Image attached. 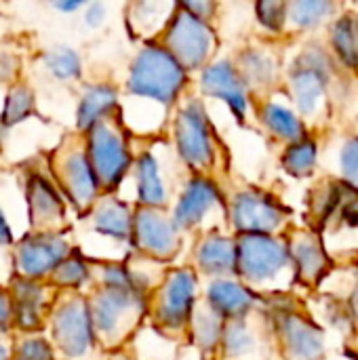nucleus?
<instances>
[{"label": "nucleus", "mask_w": 358, "mask_h": 360, "mask_svg": "<svg viewBox=\"0 0 358 360\" xmlns=\"http://www.w3.org/2000/svg\"><path fill=\"white\" fill-rule=\"evenodd\" d=\"M184 86L186 70L165 46H143L131 63L127 89L133 97L167 108L179 97Z\"/></svg>", "instance_id": "nucleus-1"}, {"label": "nucleus", "mask_w": 358, "mask_h": 360, "mask_svg": "<svg viewBox=\"0 0 358 360\" xmlns=\"http://www.w3.org/2000/svg\"><path fill=\"white\" fill-rule=\"evenodd\" d=\"M238 268L236 274L249 287L279 285L281 278L295 274L289 243L276 236L249 234L238 236Z\"/></svg>", "instance_id": "nucleus-2"}, {"label": "nucleus", "mask_w": 358, "mask_h": 360, "mask_svg": "<svg viewBox=\"0 0 358 360\" xmlns=\"http://www.w3.org/2000/svg\"><path fill=\"white\" fill-rule=\"evenodd\" d=\"M333 63L325 49L306 46L289 68V91L304 118H314L327 97Z\"/></svg>", "instance_id": "nucleus-3"}, {"label": "nucleus", "mask_w": 358, "mask_h": 360, "mask_svg": "<svg viewBox=\"0 0 358 360\" xmlns=\"http://www.w3.org/2000/svg\"><path fill=\"white\" fill-rule=\"evenodd\" d=\"M165 49L181 63L186 72L207 68L215 51V34L209 21L194 17L177 4L175 15L165 30Z\"/></svg>", "instance_id": "nucleus-4"}, {"label": "nucleus", "mask_w": 358, "mask_h": 360, "mask_svg": "<svg viewBox=\"0 0 358 360\" xmlns=\"http://www.w3.org/2000/svg\"><path fill=\"white\" fill-rule=\"evenodd\" d=\"M91 319L95 327V335L110 344H118L141 319L146 300L139 291H122L101 287L91 304Z\"/></svg>", "instance_id": "nucleus-5"}, {"label": "nucleus", "mask_w": 358, "mask_h": 360, "mask_svg": "<svg viewBox=\"0 0 358 360\" xmlns=\"http://www.w3.org/2000/svg\"><path fill=\"white\" fill-rule=\"evenodd\" d=\"M87 154L99 186L106 190L118 188L131 167V154L122 133L114 122H110V118L89 131Z\"/></svg>", "instance_id": "nucleus-6"}, {"label": "nucleus", "mask_w": 358, "mask_h": 360, "mask_svg": "<svg viewBox=\"0 0 358 360\" xmlns=\"http://www.w3.org/2000/svg\"><path fill=\"white\" fill-rule=\"evenodd\" d=\"M175 146L186 167L207 171L215 160V143L207 112L198 99H190L175 118Z\"/></svg>", "instance_id": "nucleus-7"}, {"label": "nucleus", "mask_w": 358, "mask_h": 360, "mask_svg": "<svg viewBox=\"0 0 358 360\" xmlns=\"http://www.w3.org/2000/svg\"><path fill=\"white\" fill-rule=\"evenodd\" d=\"M230 219L241 236H272L285 226L287 209L262 190H243L230 202Z\"/></svg>", "instance_id": "nucleus-8"}, {"label": "nucleus", "mask_w": 358, "mask_h": 360, "mask_svg": "<svg viewBox=\"0 0 358 360\" xmlns=\"http://www.w3.org/2000/svg\"><path fill=\"white\" fill-rule=\"evenodd\" d=\"M196 308V276L192 270H173L158 289L154 302L156 325L165 331H184L190 327Z\"/></svg>", "instance_id": "nucleus-9"}, {"label": "nucleus", "mask_w": 358, "mask_h": 360, "mask_svg": "<svg viewBox=\"0 0 358 360\" xmlns=\"http://www.w3.org/2000/svg\"><path fill=\"white\" fill-rule=\"evenodd\" d=\"M53 338L68 359L84 356L95 342L91 308L82 297H70L53 314Z\"/></svg>", "instance_id": "nucleus-10"}, {"label": "nucleus", "mask_w": 358, "mask_h": 360, "mask_svg": "<svg viewBox=\"0 0 358 360\" xmlns=\"http://www.w3.org/2000/svg\"><path fill=\"white\" fill-rule=\"evenodd\" d=\"M133 240L141 253L165 262L171 259L179 249V228L162 213V209L139 207L133 224Z\"/></svg>", "instance_id": "nucleus-11"}, {"label": "nucleus", "mask_w": 358, "mask_h": 360, "mask_svg": "<svg viewBox=\"0 0 358 360\" xmlns=\"http://www.w3.org/2000/svg\"><path fill=\"white\" fill-rule=\"evenodd\" d=\"M68 257L70 247L61 236L53 232H40L21 240L17 249V268L23 278L34 281L53 274Z\"/></svg>", "instance_id": "nucleus-12"}, {"label": "nucleus", "mask_w": 358, "mask_h": 360, "mask_svg": "<svg viewBox=\"0 0 358 360\" xmlns=\"http://www.w3.org/2000/svg\"><path fill=\"white\" fill-rule=\"evenodd\" d=\"M276 333L287 359L321 360L325 354L323 331L295 312H281L276 316Z\"/></svg>", "instance_id": "nucleus-13"}, {"label": "nucleus", "mask_w": 358, "mask_h": 360, "mask_svg": "<svg viewBox=\"0 0 358 360\" xmlns=\"http://www.w3.org/2000/svg\"><path fill=\"white\" fill-rule=\"evenodd\" d=\"M200 89L205 95L222 99L238 120L245 118L247 105H249L247 84L238 68L230 59H219V61L209 63L200 76Z\"/></svg>", "instance_id": "nucleus-14"}, {"label": "nucleus", "mask_w": 358, "mask_h": 360, "mask_svg": "<svg viewBox=\"0 0 358 360\" xmlns=\"http://www.w3.org/2000/svg\"><path fill=\"white\" fill-rule=\"evenodd\" d=\"M219 202H222V198H219L217 186L211 179L196 175L186 184L171 219L175 221V226L179 230L196 228L205 221V217L211 215V211Z\"/></svg>", "instance_id": "nucleus-15"}, {"label": "nucleus", "mask_w": 358, "mask_h": 360, "mask_svg": "<svg viewBox=\"0 0 358 360\" xmlns=\"http://www.w3.org/2000/svg\"><path fill=\"white\" fill-rule=\"evenodd\" d=\"M59 179L78 209H89L99 192V179L91 167L89 154L82 150H72L63 156L59 167Z\"/></svg>", "instance_id": "nucleus-16"}, {"label": "nucleus", "mask_w": 358, "mask_h": 360, "mask_svg": "<svg viewBox=\"0 0 358 360\" xmlns=\"http://www.w3.org/2000/svg\"><path fill=\"white\" fill-rule=\"evenodd\" d=\"M207 304L224 319V323L245 321V316L255 308L257 295L245 283H236L232 278H217L207 289Z\"/></svg>", "instance_id": "nucleus-17"}, {"label": "nucleus", "mask_w": 358, "mask_h": 360, "mask_svg": "<svg viewBox=\"0 0 358 360\" xmlns=\"http://www.w3.org/2000/svg\"><path fill=\"white\" fill-rule=\"evenodd\" d=\"M196 264L209 276L228 278L236 274V268H238L236 238H230L224 234H211L203 238L196 249Z\"/></svg>", "instance_id": "nucleus-18"}, {"label": "nucleus", "mask_w": 358, "mask_h": 360, "mask_svg": "<svg viewBox=\"0 0 358 360\" xmlns=\"http://www.w3.org/2000/svg\"><path fill=\"white\" fill-rule=\"evenodd\" d=\"M289 251H291L295 274L304 283L314 285L329 270V257L325 255L323 245L314 234H295L289 240Z\"/></svg>", "instance_id": "nucleus-19"}, {"label": "nucleus", "mask_w": 358, "mask_h": 360, "mask_svg": "<svg viewBox=\"0 0 358 360\" xmlns=\"http://www.w3.org/2000/svg\"><path fill=\"white\" fill-rule=\"evenodd\" d=\"M42 306H44V289L30 278H15L11 289V310L15 323L25 329L34 331L40 327L42 321Z\"/></svg>", "instance_id": "nucleus-20"}, {"label": "nucleus", "mask_w": 358, "mask_h": 360, "mask_svg": "<svg viewBox=\"0 0 358 360\" xmlns=\"http://www.w3.org/2000/svg\"><path fill=\"white\" fill-rule=\"evenodd\" d=\"M135 184L139 205L146 209H162L167 205V184L160 171V162L152 152H143L135 165Z\"/></svg>", "instance_id": "nucleus-21"}, {"label": "nucleus", "mask_w": 358, "mask_h": 360, "mask_svg": "<svg viewBox=\"0 0 358 360\" xmlns=\"http://www.w3.org/2000/svg\"><path fill=\"white\" fill-rule=\"evenodd\" d=\"M135 215L131 209L114 198L101 200L93 211V228L97 234L114 238L118 243H129L133 238Z\"/></svg>", "instance_id": "nucleus-22"}, {"label": "nucleus", "mask_w": 358, "mask_h": 360, "mask_svg": "<svg viewBox=\"0 0 358 360\" xmlns=\"http://www.w3.org/2000/svg\"><path fill=\"white\" fill-rule=\"evenodd\" d=\"M27 209L34 228L53 226L63 217V205L59 194L42 177H32L27 184Z\"/></svg>", "instance_id": "nucleus-23"}, {"label": "nucleus", "mask_w": 358, "mask_h": 360, "mask_svg": "<svg viewBox=\"0 0 358 360\" xmlns=\"http://www.w3.org/2000/svg\"><path fill=\"white\" fill-rule=\"evenodd\" d=\"M118 101V93L114 86L110 84H93L89 86L78 103V112H76V127L80 131H91L95 124L103 122L110 112L116 108Z\"/></svg>", "instance_id": "nucleus-24"}, {"label": "nucleus", "mask_w": 358, "mask_h": 360, "mask_svg": "<svg viewBox=\"0 0 358 360\" xmlns=\"http://www.w3.org/2000/svg\"><path fill=\"white\" fill-rule=\"evenodd\" d=\"M260 118L274 137H279V139H283L287 143H295V141H302L306 137L304 120L291 108H287L283 103L266 101L262 105Z\"/></svg>", "instance_id": "nucleus-25"}, {"label": "nucleus", "mask_w": 358, "mask_h": 360, "mask_svg": "<svg viewBox=\"0 0 358 360\" xmlns=\"http://www.w3.org/2000/svg\"><path fill=\"white\" fill-rule=\"evenodd\" d=\"M276 59L264 49H247L238 59V72L247 86L264 89L276 80Z\"/></svg>", "instance_id": "nucleus-26"}, {"label": "nucleus", "mask_w": 358, "mask_h": 360, "mask_svg": "<svg viewBox=\"0 0 358 360\" xmlns=\"http://www.w3.org/2000/svg\"><path fill=\"white\" fill-rule=\"evenodd\" d=\"M224 325H226L224 319L217 312H213L209 304H198L190 319V331H192L194 344L203 352H211V350L219 348Z\"/></svg>", "instance_id": "nucleus-27"}, {"label": "nucleus", "mask_w": 358, "mask_h": 360, "mask_svg": "<svg viewBox=\"0 0 358 360\" xmlns=\"http://www.w3.org/2000/svg\"><path fill=\"white\" fill-rule=\"evenodd\" d=\"M331 46L348 70H358V30L357 19L350 15L340 17L331 27Z\"/></svg>", "instance_id": "nucleus-28"}, {"label": "nucleus", "mask_w": 358, "mask_h": 360, "mask_svg": "<svg viewBox=\"0 0 358 360\" xmlns=\"http://www.w3.org/2000/svg\"><path fill=\"white\" fill-rule=\"evenodd\" d=\"M175 8L177 4L169 2H139L133 4L131 21H135V30L146 32V36H150L152 32L167 30L169 21L175 15Z\"/></svg>", "instance_id": "nucleus-29"}, {"label": "nucleus", "mask_w": 358, "mask_h": 360, "mask_svg": "<svg viewBox=\"0 0 358 360\" xmlns=\"http://www.w3.org/2000/svg\"><path fill=\"white\" fill-rule=\"evenodd\" d=\"M319 158V148L310 137H304L302 141L289 143L283 154V169L293 177H308L314 173Z\"/></svg>", "instance_id": "nucleus-30"}, {"label": "nucleus", "mask_w": 358, "mask_h": 360, "mask_svg": "<svg viewBox=\"0 0 358 360\" xmlns=\"http://www.w3.org/2000/svg\"><path fill=\"white\" fill-rule=\"evenodd\" d=\"M335 11V4L329 0H298L289 2L287 21H291L300 30H308L325 21Z\"/></svg>", "instance_id": "nucleus-31"}, {"label": "nucleus", "mask_w": 358, "mask_h": 360, "mask_svg": "<svg viewBox=\"0 0 358 360\" xmlns=\"http://www.w3.org/2000/svg\"><path fill=\"white\" fill-rule=\"evenodd\" d=\"M253 346H255V340H253V333L245 321H228L224 325L219 348L224 350V354L228 359L245 356Z\"/></svg>", "instance_id": "nucleus-32"}, {"label": "nucleus", "mask_w": 358, "mask_h": 360, "mask_svg": "<svg viewBox=\"0 0 358 360\" xmlns=\"http://www.w3.org/2000/svg\"><path fill=\"white\" fill-rule=\"evenodd\" d=\"M44 65L59 80H72L80 76V57L70 46H57V49L46 51Z\"/></svg>", "instance_id": "nucleus-33"}, {"label": "nucleus", "mask_w": 358, "mask_h": 360, "mask_svg": "<svg viewBox=\"0 0 358 360\" xmlns=\"http://www.w3.org/2000/svg\"><path fill=\"white\" fill-rule=\"evenodd\" d=\"M34 112V95L30 89H13L6 97L4 110H2V120L4 124H17L23 118H27Z\"/></svg>", "instance_id": "nucleus-34"}, {"label": "nucleus", "mask_w": 358, "mask_h": 360, "mask_svg": "<svg viewBox=\"0 0 358 360\" xmlns=\"http://www.w3.org/2000/svg\"><path fill=\"white\" fill-rule=\"evenodd\" d=\"M53 281L61 287L68 289H78L89 281V266L84 264L82 257L78 255H70L65 262H61V266L53 272Z\"/></svg>", "instance_id": "nucleus-35"}, {"label": "nucleus", "mask_w": 358, "mask_h": 360, "mask_svg": "<svg viewBox=\"0 0 358 360\" xmlns=\"http://www.w3.org/2000/svg\"><path fill=\"white\" fill-rule=\"evenodd\" d=\"M287 13H289V2H276V0H266L255 4V15L257 21L268 30V32H281L287 23Z\"/></svg>", "instance_id": "nucleus-36"}, {"label": "nucleus", "mask_w": 358, "mask_h": 360, "mask_svg": "<svg viewBox=\"0 0 358 360\" xmlns=\"http://www.w3.org/2000/svg\"><path fill=\"white\" fill-rule=\"evenodd\" d=\"M340 167L344 184L358 192V137H352L344 143L340 154Z\"/></svg>", "instance_id": "nucleus-37"}, {"label": "nucleus", "mask_w": 358, "mask_h": 360, "mask_svg": "<svg viewBox=\"0 0 358 360\" xmlns=\"http://www.w3.org/2000/svg\"><path fill=\"white\" fill-rule=\"evenodd\" d=\"M15 360H55L53 348L42 338H30L23 340L15 352Z\"/></svg>", "instance_id": "nucleus-38"}, {"label": "nucleus", "mask_w": 358, "mask_h": 360, "mask_svg": "<svg viewBox=\"0 0 358 360\" xmlns=\"http://www.w3.org/2000/svg\"><path fill=\"white\" fill-rule=\"evenodd\" d=\"M181 6L188 11V13H192L194 17H198V19H205V21H209L211 17H213V13H215V8H217V4L215 2H209V0H196V2H181Z\"/></svg>", "instance_id": "nucleus-39"}, {"label": "nucleus", "mask_w": 358, "mask_h": 360, "mask_svg": "<svg viewBox=\"0 0 358 360\" xmlns=\"http://www.w3.org/2000/svg\"><path fill=\"white\" fill-rule=\"evenodd\" d=\"M103 17H106V6H103L101 2L89 4V8H87V15H84V19H87V23H89L91 27H97V25H101Z\"/></svg>", "instance_id": "nucleus-40"}, {"label": "nucleus", "mask_w": 358, "mask_h": 360, "mask_svg": "<svg viewBox=\"0 0 358 360\" xmlns=\"http://www.w3.org/2000/svg\"><path fill=\"white\" fill-rule=\"evenodd\" d=\"M13 310H11V300L0 291V327H4L11 319Z\"/></svg>", "instance_id": "nucleus-41"}, {"label": "nucleus", "mask_w": 358, "mask_h": 360, "mask_svg": "<svg viewBox=\"0 0 358 360\" xmlns=\"http://www.w3.org/2000/svg\"><path fill=\"white\" fill-rule=\"evenodd\" d=\"M11 240H13V230H11V226L6 224V219H4V215L0 211V245H8Z\"/></svg>", "instance_id": "nucleus-42"}, {"label": "nucleus", "mask_w": 358, "mask_h": 360, "mask_svg": "<svg viewBox=\"0 0 358 360\" xmlns=\"http://www.w3.org/2000/svg\"><path fill=\"white\" fill-rule=\"evenodd\" d=\"M59 11H78L80 6H82V2L80 0H74V2H57L55 4Z\"/></svg>", "instance_id": "nucleus-43"}, {"label": "nucleus", "mask_w": 358, "mask_h": 360, "mask_svg": "<svg viewBox=\"0 0 358 360\" xmlns=\"http://www.w3.org/2000/svg\"><path fill=\"white\" fill-rule=\"evenodd\" d=\"M0 360H11V350L6 348V344L0 338Z\"/></svg>", "instance_id": "nucleus-44"}, {"label": "nucleus", "mask_w": 358, "mask_h": 360, "mask_svg": "<svg viewBox=\"0 0 358 360\" xmlns=\"http://www.w3.org/2000/svg\"><path fill=\"white\" fill-rule=\"evenodd\" d=\"M352 310H354V314L358 316V281L357 285H354V293H352Z\"/></svg>", "instance_id": "nucleus-45"}, {"label": "nucleus", "mask_w": 358, "mask_h": 360, "mask_svg": "<svg viewBox=\"0 0 358 360\" xmlns=\"http://www.w3.org/2000/svg\"><path fill=\"white\" fill-rule=\"evenodd\" d=\"M357 30H358V19H357Z\"/></svg>", "instance_id": "nucleus-46"}, {"label": "nucleus", "mask_w": 358, "mask_h": 360, "mask_svg": "<svg viewBox=\"0 0 358 360\" xmlns=\"http://www.w3.org/2000/svg\"><path fill=\"white\" fill-rule=\"evenodd\" d=\"M357 350H358V342H357Z\"/></svg>", "instance_id": "nucleus-47"}]
</instances>
